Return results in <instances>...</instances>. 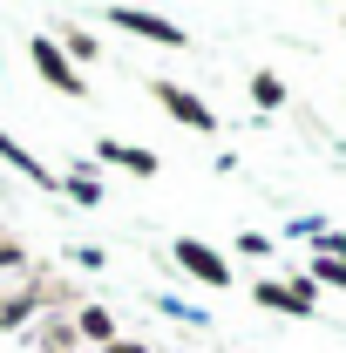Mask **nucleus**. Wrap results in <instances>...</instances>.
Here are the masks:
<instances>
[{
    "mask_svg": "<svg viewBox=\"0 0 346 353\" xmlns=\"http://www.w3.org/2000/svg\"><path fill=\"white\" fill-rule=\"evenodd\" d=\"M0 259H21V252H14V245H0Z\"/></svg>",
    "mask_w": 346,
    "mask_h": 353,
    "instance_id": "obj_5",
    "label": "nucleus"
},
{
    "mask_svg": "<svg viewBox=\"0 0 346 353\" xmlns=\"http://www.w3.org/2000/svg\"><path fill=\"white\" fill-rule=\"evenodd\" d=\"M156 95L170 102V109H176V116H183V123H197V130H211V109H197V102H190V95H176L170 82H156Z\"/></svg>",
    "mask_w": 346,
    "mask_h": 353,
    "instance_id": "obj_2",
    "label": "nucleus"
},
{
    "mask_svg": "<svg viewBox=\"0 0 346 353\" xmlns=\"http://www.w3.org/2000/svg\"><path fill=\"white\" fill-rule=\"evenodd\" d=\"M176 252H183V265H190V272H204L211 285H224V259H211L204 245H176Z\"/></svg>",
    "mask_w": 346,
    "mask_h": 353,
    "instance_id": "obj_3",
    "label": "nucleus"
},
{
    "mask_svg": "<svg viewBox=\"0 0 346 353\" xmlns=\"http://www.w3.org/2000/svg\"><path fill=\"white\" fill-rule=\"evenodd\" d=\"M116 21H123V28H136V34H150V41H183V34H176V28H170V21H150V14H130V7H123V14H116Z\"/></svg>",
    "mask_w": 346,
    "mask_h": 353,
    "instance_id": "obj_1",
    "label": "nucleus"
},
{
    "mask_svg": "<svg viewBox=\"0 0 346 353\" xmlns=\"http://www.w3.org/2000/svg\"><path fill=\"white\" fill-rule=\"evenodd\" d=\"M34 61H41V68H48V75H54V82H61V88H68V95H82V82H75V75L61 68V54H54V48H48V41H34Z\"/></svg>",
    "mask_w": 346,
    "mask_h": 353,
    "instance_id": "obj_4",
    "label": "nucleus"
}]
</instances>
